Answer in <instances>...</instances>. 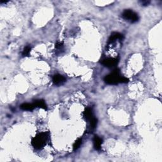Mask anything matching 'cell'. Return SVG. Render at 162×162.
<instances>
[{"label":"cell","mask_w":162,"mask_h":162,"mask_svg":"<svg viewBox=\"0 0 162 162\" xmlns=\"http://www.w3.org/2000/svg\"><path fill=\"white\" fill-rule=\"evenodd\" d=\"M89 131L90 132H92L94 130H95L96 129V127L97 126V119L94 117L93 118H92L89 121Z\"/></svg>","instance_id":"obj_10"},{"label":"cell","mask_w":162,"mask_h":162,"mask_svg":"<svg viewBox=\"0 0 162 162\" xmlns=\"http://www.w3.org/2000/svg\"><path fill=\"white\" fill-rule=\"evenodd\" d=\"M102 143H103V139L100 138L99 136L95 135V137L93 138V144L94 148L96 150L100 151L101 150Z\"/></svg>","instance_id":"obj_7"},{"label":"cell","mask_w":162,"mask_h":162,"mask_svg":"<svg viewBox=\"0 0 162 162\" xmlns=\"http://www.w3.org/2000/svg\"><path fill=\"white\" fill-rule=\"evenodd\" d=\"M50 137L49 132H43L38 133L32 139V145L36 150H41L48 143Z\"/></svg>","instance_id":"obj_2"},{"label":"cell","mask_w":162,"mask_h":162,"mask_svg":"<svg viewBox=\"0 0 162 162\" xmlns=\"http://www.w3.org/2000/svg\"><path fill=\"white\" fill-rule=\"evenodd\" d=\"M36 107L33 103H23L20 105V108L24 111H32Z\"/></svg>","instance_id":"obj_11"},{"label":"cell","mask_w":162,"mask_h":162,"mask_svg":"<svg viewBox=\"0 0 162 162\" xmlns=\"http://www.w3.org/2000/svg\"><path fill=\"white\" fill-rule=\"evenodd\" d=\"M122 18L130 23H135L139 20V16L133 10L127 9L123 11L122 14Z\"/></svg>","instance_id":"obj_3"},{"label":"cell","mask_w":162,"mask_h":162,"mask_svg":"<svg viewBox=\"0 0 162 162\" xmlns=\"http://www.w3.org/2000/svg\"><path fill=\"white\" fill-rule=\"evenodd\" d=\"M119 62V58H106L102 59L101 63L107 68H113L117 65Z\"/></svg>","instance_id":"obj_4"},{"label":"cell","mask_w":162,"mask_h":162,"mask_svg":"<svg viewBox=\"0 0 162 162\" xmlns=\"http://www.w3.org/2000/svg\"><path fill=\"white\" fill-rule=\"evenodd\" d=\"M104 80L109 85H117L119 83H127L129 82V79L120 75V71L117 68L115 69L112 73L106 75Z\"/></svg>","instance_id":"obj_1"},{"label":"cell","mask_w":162,"mask_h":162,"mask_svg":"<svg viewBox=\"0 0 162 162\" xmlns=\"http://www.w3.org/2000/svg\"><path fill=\"white\" fill-rule=\"evenodd\" d=\"M81 144H82V139H78L77 140H76L74 145H73V150L74 151H76L78 149L80 148Z\"/></svg>","instance_id":"obj_12"},{"label":"cell","mask_w":162,"mask_h":162,"mask_svg":"<svg viewBox=\"0 0 162 162\" xmlns=\"http://www.w3.org/2000/svg\"><path fill=\"white\" fill-rule=\"evenodd\" d=\"M31 47L30 46H25L24 50H23V52H22V56L23 57H28L29 54H30V52H31Z\"/></svg>","instance_id":"obj_13"},{"label":"cell","mask_w":162,"mask_h":162,"mask_svg":"<svg viewBox=\"0 0 162 162\" xmlns=\"http://www.w3.org/2000/svg\"><path fill=\"white\" fill-rule=\"evenodd\" d=\"M55 48L58 50H61L63 48V43L62 42L58 41L57 43L55 44Z\"/></svg>","instance_id":"obj_14"},{"label":"cell","mask_w":162,"mask_h":162,"mask_svg":"<svg viewBox=\"0 0 162 162\" xmlns=\"http://www.w3.org/2000/svg\"><path fill=\"white\" fill-rule=\"evenodd\" d=\"M34 105L35 107H38L42 109H44L45 110H47V105L45 103V101L43 100H37L34 102Z\"/></svg>","instance_id":"obj_9"},{"label":"cell","mask_w":162,"mask_h":162,"mask_svg":"<svg viewBox=\"0 0 162 162\" xmlns=\"http://www.w3.org/2000/svg\"><path fill=\"white\" fill-rule=\"evenodd\" d=\"M83 116H84V118H85V120H86V121L89 122V120H90L92 118L94 117V115H93L92 108L87 107L85 109L84 112L83 113Z\"/></svg>","instance_id":"obj_8"},{"label":"cell","mask_w":162,"mask_h":162,"mask_svg":"<svg viewBox=\"0 0 162 162\" xmlns=\"http://www.w3.org/2000/svg\"><path fill=\"white\" fill-rule=\"evenodd\" d=\"M140 3H141V5L143 6H148L149 4L150 3V1H140Z\"/></svg>","instance_id":"obj_15"},{"label":"cell","mask_w":162,"mask_h":162,"mask_svg":"<svg viewBox=\"0 0 162 162\" xmlns=\"http://www.w3.org/2000/svg\"><path fill=\"white\" fill-rule=\"evenodd\" d=\"M66 82V79L60 74H55L53 77V82L55 86H61Z\"/></svg>","instance_id":"obj_6"},{"label":"cell","mask_w":162,"mask_h":162,"mask_svg":"<svg viewBox=\"0 0 162 162\" xmlns=\"http://www.w3.org/2000/svg\"><path fill=\"white\" fill-rule=\"evenodd\" d=\"M123 39V36L121 34L118 32H113L111 34L110 37H109L108 42H107V46H109L112 44L114 43L115 42H116L117 40L119 41H122Z\"/></svg>","instance_id":"obj_5"}]
</instances>
